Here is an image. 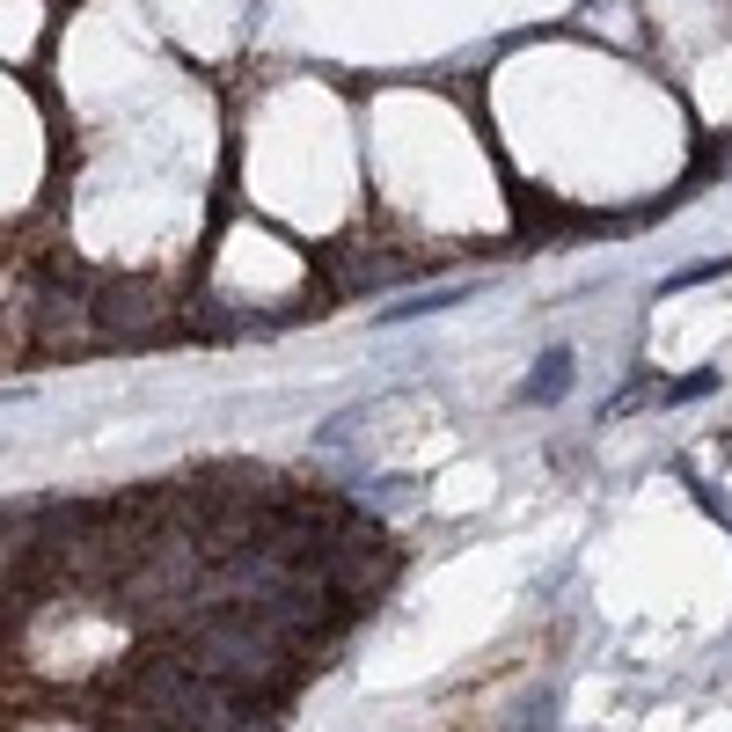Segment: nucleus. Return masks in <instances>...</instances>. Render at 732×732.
<instances>
[{
	"instance_id": "obj_2",
	"label": "nucleus",
	"mask_w": 732,
	"mask_h": 732,
	"mask_svg": "<svg viewBox=\"0 0 732 732\" xmlns=\"http://www.w3.org/2000/svg\"><path fill=\"white\" fill-rule=\"evenodd\" d=\"M88 308H96V345L103 352H125V345H169L184 330V308L155 294L147 279H96L88 286Z\"/></svg>"
},
{
	"instance_id": "obj_1",
	"label": "nucleus",
	"mask_w": 732,
	"mask_h": 732,
	"mask_svg": "<svg viewBox=\"0 0 732 732\" xmlns=\"http://www.w3.org/2000/svg\"><path fill=\"white\" fill-rule=\"evenodd\" d=\"M176 652H184L206 681L243 689V696H257V703H279L286 689L315 666L300 637L271 630L264 615H249V609H220V615L184 623V630H176Z\"/></svg>"
},
{
	"instance_id": "obj_4",
	"label": "nucleus",
	"mask_w": 732,
	"mask_h": 732,
	"mask_svg": "<svg viewBox=\"0 0 732 732\" xmlns=\"http://www.w3.org/2000/svg\"><path fill=\"white\" fill-rule=\"evenodd\" d=\"M96 732H176V725H161V718H147V711H125V703H118V711H110Z\"/></svg>"
},
{
	"instance_id": "obj_3",
	"label": "nucleus",
	"mask_w": 732,
	"mask_h": 732,
	"mask_svg": "<svg viewBox=\"0 0 732 732\" xmlns=\"http://www.w3.org/2000/svg\"><path fill=\"white\" fill-rule=\"evenodd\" d=\"M564 388H572V352L557 345V352H542V359H535V374L521 382V403H557Z\"/></svg>"
}]
</instances>
